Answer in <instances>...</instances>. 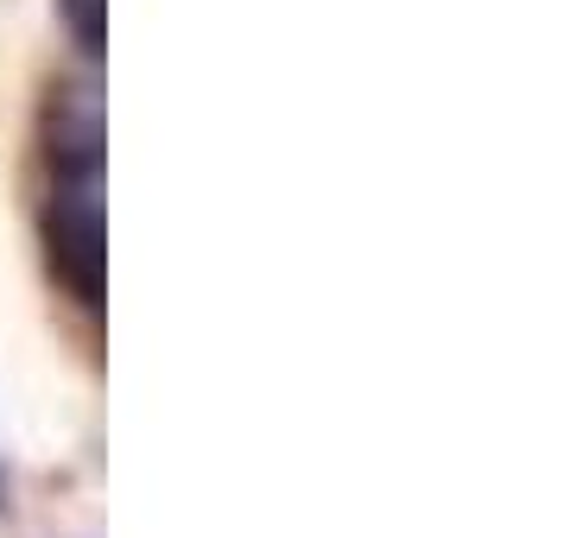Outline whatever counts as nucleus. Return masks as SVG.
<instances>
[{"label": "nucleus", "mask_w": 564, "mask_h": 538, "mask_svg": "<svg viewBox=\"0 0 564 538\" xmlns=\"http://www.w3.org/2000/svg\"><path fill=\"white\" fill-rule=\"evenodd\" d=\"M45 158H52V178H96L102 172V121H96V108L83 102V108L52 114Z\"/></svg>", "instance_id": "f03ea898"}, {"label": "nucleus", "mask_w": 564, "mask_h": 538, "mask_svg": "<svg viewBox=\"0 0 564 538\" xmlns=\"http://www.w3.org/2000/svg\"><path fill=\"white\" fill-rule=\"evenodd\" d=\"M45 260H52V279L77 298L83 310H102V273H108V234H102V197L96 178H52L45 216Z\"/></svg>", "instance_id": "f257e3e1"}, {"label": "nucleus", "mask_w": 564, "mask_h": 538, "mask_svg": "<svg viewBox=\"0 0 564 538\" xmlns=\"http://www.w3.org/2000/svg\"><path fill=\"white\" fill-rule=\"evenodd\" d=\"M57 20H64V32L77 39L83 57L108 52V0H57Z\"/></svg>", "instance_id": "7ed1b4c3"}]
</instances>
